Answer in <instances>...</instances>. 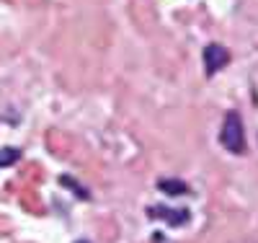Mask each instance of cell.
<instances>
[{
  "instance_id": "2",
  "label": "cell",
  "mask_w": 258,
  "mask_h": 243,
  "mask_svg": "<svg viewBox=\"0 0 258 243\" xmlns=\"http://www.w3.org/2000/svg\"><path fill=\"white\" fill-rule=\"evenodd\" d=\"M230 62V55L222 44H209L204 50V68H207V75H214L217 70H222L225 65Z\"/></svg>"
},
{
  "instance_id": "3",
  "label": "cell",
  "mask_w": 258,
  "mask_h": 243,
  "mask_svg": "<svg viewBox=\"0 0 258 243\" xmlns=\"http://www.w3.org/2000/svg\"><path fill=\"white\" fill-rule=\"evenodd\" d=\"M150 212H153V215H168L165 220H168L170 225H183L186 220H188V212H186V210H181V212H173V210H165V207H153Z\"/></svg>"
},
{
  "instance_id": "4",
  "label": "cell",
  "mask_w": 258,
  "mask_h": 243,
  "mask_svg": "<svg viewBox=\"0 0 258 243\" xmlns=\"http://www.w3.org/2000/svg\"><path fill=\"white\" fill-rule=\"evenodd\" d=\"M21 156V153L16 150V148H3L0 150V166H6V163H13L16 158Z\"/></svg>"
},
{
  "instance_id": "5",
  "label": "cell",
  "mask_w": 258,
  "mask_h": 243,
  "mask_svg": "<svg viewBox=\"0 0 258 243\" xmlns=\"http://www.w3.org/2000/svg\"><path fill=\"white\" fill-rule=\"evenodd\" d=\"M78 243H88V240H78Z\"/></svg>"
},
{
  "instance_id": "1",
  "label": "cell",
  "mask_w": 258,
  "mask_h": 243,
  "mask_svg": "<svg viewBox=\"0 0 258 243\" xmlns=\"http://www.w3.org/2000/svg\"><path fill=\"white\" fill-rule=\"evenodd\" d=\"M220 142L235 153V156H243L245 153V129H243V119L238 112H227L222 132H220Z\"/></svg>"
}]
</instances>
